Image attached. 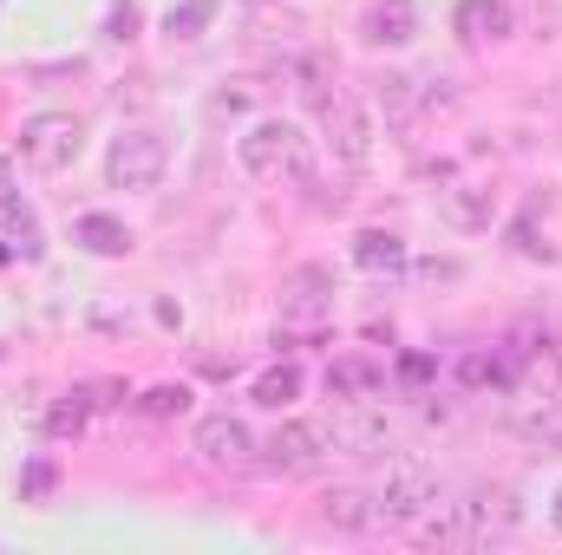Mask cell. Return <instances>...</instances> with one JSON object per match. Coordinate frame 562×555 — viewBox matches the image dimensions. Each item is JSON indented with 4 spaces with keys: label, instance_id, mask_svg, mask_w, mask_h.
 <instances>
[{
    "label": "cell",
    "instance_id": "obj_14",
    "mask_svg": "<svg viewBox=\"0 0 562 555\" xmlns=\"http://www.w3.org/2000/svg\"><path fill=\"white\" fill-rule=\"evenodd\" d=\"M458 33H464L471 46L504 39V33H510V0H464V7H458Z\"/></svg>",
    "mask_w": 562,
    "mask_h": 555
},
{
    "label": "cell",
    "instance_id": "obj_21",
    "mask_svg": "<svg viewBox=\"0 0 562 555\" xmlns=\"http://www.w3.org/2000/svg\"><path fill=\"white\" fill-rule=\"evenodd\" d=\"M380 105L393 112V125H406V118H413V79H406V72H386V79H380Z\"/></svg>",
    "mask_w": 562,
    "mask_h": 555
},
{
    "label": "cell",
    "instance_id": "obj_18",
    "mask_svg": "<svg viewBox=\"0 0 562 555\" xmlns=\"http://www.w3.org/2000/svg\"><path fill=\"white\" fill-rule=\"evenodd\" d=\"M445 209H451V223H458V229H484V223H491V203H484L471 183L445 190Z\"/></svg>",
    "mask_w": 562,
    "mask_h": 555
},
{
    "label": "cell",
    "instance_id": "obj_25",
    "mask_svg": "<svg viewBox=\"0 0 562 555\" xmlns=\"http://www.w3.org/2000/svg\"><path fill=\"white\" fill-rule=\"evenodd\" d=\"M550 517H557V530H562V490H557V503H550Z\"/></svg>",
    "mask_w": 562,
    "mask_h": 555
},
{
    "label": "cell",
    "instance_id": "obj_10",
    "mask_svg": "<svg viewBox=\"0 0 562 555\" xmlns=\"http://www.w3.org/2000/svg\"><path fill=\"white\" fill-rule=\"evenodd\" d=\"M367 39H373V46H406V39H419V7H413V0H373Z\"/></svg>",
    "mask_w": 562,
    "mask_h": 555
},
{
    "label": "cell",
    "instance_id": "obj_22",
    "mask_svg": "<svg viewBox=\"0 0 562 555\" xmlns=\"http://www.w3.org/2000/svg\"><path fill=\"white\" fill-rule=\"evenodd\" d=\"M79 424H86V393H72V399L53 412V431H59V438H66V431H79Z\"/></svg>",
    "mask_w": 562,
    "mask_h": 555
},
{
    "label": "cell",
    "instance_id": "obj_3",
    "mask_svg": "<svg viewBox=\"0 0 562 555\" xmlns=\"http://www.w3.org/2000/svg\"><path fill=\"white\" fill-rule=\"evenodd\" d=\"M164 170H170V144L157 138V132H119L112 150H105V183L112 190L144 196V190L164 183Z\"/></svg>",
    "mask_w": 562,
    "mask_h": 555
},
{
    "label": "cell",
    "instance_id": "obj_15",
    "mask_svg": "<svg viewBox=\"0 0 562 555\" xmlns=\"http://www.w3.org/2000/svg\"><path fill=\"white\" fill-rule=\"evenodd\" d=\"M294 79H301V92H307V105L321 112V105L334 99L327 86H340V66H334L327 53H307V59H294Z\"/></svg>",
    "mask_w": 562,
    "mask_h": 555
},
{
    "label": "cell",
    "instance_id": "obj_6",
    "mask_svg": "<svg viewBox=\"0 0 562 555\" xmlns=\"http://www.w3.org/2000/svg\"><path fill=\"white\" fill-rule=\"evenodd\" d=\"M321 132H327V150H334L340 170H367V157H373V118H367V105L353 92H334L321 105Z\"/></svg>",
    "mask_w": 562,
    "mask_h": 555
},
{
    "label": "cell",
    "instance_id": "obj_7",
    "mask_svg": "<svg viewBox=\"0 0 562 555\" xmlns=\"http://www.w3.org/2000/svg\"><path fill=\"white\" fill-rule=\"evenodd\" d=\"M269 451V471H288V477H301V471H321L340 444H334V431L327 424H314V418H288L276 438L262 444Z\"/></svg>",
    "mask_w": 562,
    "mask_h": 555
},
{
    "label": "cell",
    "instance_id": "obj_20",
    "mask_svg": "<svg viewBox=\"0 0 562 555\" xmlns=\"http://www.w3.org/2000/svg\"><path fill=\"white\" fill-rule=\"evenodd\" d=\"M138 406H144V418H183L190 412V386H150Z\"/></svg>",
    "mask_w": 562,
    "mask_h": 555
},
{
    "label": "cell",
    "instance_id": "obj_12",
    "mask_svg": "<svg viewBox=\"0 0 562 555\" xmlns=\"http://www.w3.org/2000/svg\"><path fill=\"white\" fill-rule=\"evenodd\" d=\"M353 262H360L367 275H400V269H406V242H400L393 229H360V236H353Z\"/></svg>",
    "mask_w": 562,
    "mask_h": 555
},
{
    "label": "cell",
    "instance_id": "obj_11",
    "mask_svg": "<svg viewBox=\"0 0 562 555\" xmlns=\"http://www.w3.org/2000/svg\"><path fill=\"white\" fill-rule=\"evenodd\" d=\"M321 523L340 530V536H360V530H373L380 517H373V497H367V490H327V497H321Z\"/></svg>",
    "mask_w": 562,
    "mask_h": 555
},
{
    "label": "cell",
    "instance_id": "obj_17",
    "mask_svg": "<svg viewBox=\"0 0 562 555\" xmlns=\"http://www.w3.org/2000/svg\"><path fill=\"white\" fill-rule=\"evenodd\" d=\"M210 20H216V0H183V7L164 13V33H170V39H196Z\"/></svg>",
    "mask_w": 562,
    "mask_h": 555
},
{
    "label": "cell",
    "instance_id": "obj_24",
    "mask_svg": "<svg viewBox=\"0 0 562 555\" xmlns=\"http://www.w3.org/2000/svg\"><path fill=\"white\" fill-rule=\"evenodd\" d=\"M132 26H138V7H132V0H125V7H119V13H112V39H132Z\"/></svg>",
    "mask_w": 562,
    "mask_h": 555
},
{
    "label": "cell",
    "instance_id": "obj_2",
    "mask_svg": "<svg viewBox=\"0 0 562 555\" xmlns=\"http://www.w3.org/2000/svg\"><path fill=\"white\" fill-rule=\"evenodd\" d=\"M431 503H438V477L425 471L419 457H386V477L373 490V517L386 530H413Z\"/></svg>",
    "mask_w": 562,
    "mask_h": 555
},
{
    "label": "cell",
    "instance_id": "obj_5",
    "mask_svg": "<svg viewBox=\"0 0 562 555\" xmlns=\"http://www.w3.org/2000/svg\"><path fill=\"white\" fill-rule=\"evenodd\" d=\"M334 269H321V262H307V269H288L281 275V327H294V333H321L327 320H334Z\"/></svg>",
    "mask_w": 562,
    "mask_h": 555
},
{
    "label": "cell",
    "instance_id": "obj_1",
    "mask_svg": "<svg viewBox=\"0 0 562 555\" xmlns=\"http://www.w3.org/2000/svg\"><path fill=\"white\" fill-rule=\"evenodd\" d=\"M236 157L256 183H307L314 177V138L294 118H256L236 138Z\"/></svg>",
    "mask_w": 562,
    "mask_h": 555
},
{
    "label": "cell",
    "instance_id": "obj_23",
    "mask_svg": "<svg viewBox=\"0 0 562 555\" xmlns=\"http://www.w3.org/2000/svg\"><path fill=\"white\" fill-rule=\"evenodd\" d=\"M53 464H26V497H53Z\"/></svg>",
    "mask_w": 562,
    "mask_h": 555
},
{
    "label": "cell",
    "instance_id": "obj_19",
    "mask_svg": "<svg viewBox=\"0 0 562 555\" xmlns=\"http://www.w3.org/2000/svg\"><path fill=\"white\" fill-rule=\"evenodd\" d=\"M334 444H347L353 457H367V451H386V424H373V418H353V424H340V431H334Z\"/></svg>",
    "mask_w": 562,
    "mask_h": 555
},
{
    "label": "cell",
    "instance_id": "obj_4",
    "mask_svg": "<svg viewBox=\"0 0 562 555\" xmlns=\"http://www.w3.org/2000/svg\"><path fill=\"white\" fill-rule=\"evenodd\" d=\"M79 150H86V118L79 112H33L20 125V157L33 170H66V163H79Z\"/></svg>",
    "mask_w": 562,
    "mask_h": 555
},
{
    "label": "cell",
    "instance_id": "obj_8",
    "mask_svg": "<svg viewBox=\"0 0 562 555\" xmlns=\"http://www.w3.org/2000/svg\"><path fill=\"white\" fill-rule=\"evenodd\" d=\"M256 431L243 424L236 412H210V418H196V457L210 464V471H249L256 464Z\"/></svg>",
    "mask_w": 562,
    "mask_h": 555
},
{
    "label": "cell",
    "instance_id": "obj_9",
    "mask_svg": "<svg viewBox=\"0 0 562 555\" xmlns=\"http://www.w3.org/2000/svg\"><path fill=\"white\" fill-rule=\"evenodd\" d=\"M380 386H386V373L367 366V360H334L327 366V399H340V406H367V399H380Z\"/></svg>",
    "mask_w": 562,
    "mask_h": 555
},
{
    "label": "cell",
    "instance_id": "obj_13",
    "mask_svg": "<svg viewBox=\"0 0 562 555\" xmlns=\"http://www.w3.org/2000/svg\"><path fill=\"white\" fill-rule=\"evenodd\" d=\"M72 242H79L86 256H132V229H125L119 216H79V223H72Z\"/></svg>",
    "mask_w": 562,
    "mask_h": 555
},
{
    "label": "cell",
    "instance_id": "obj_16",
    "mask_svg": "<svg viewBox=\"0 0 562 555\" xmlns=\"http://www.w3.org/2000/svg\"><path fill=\"white\" fill-rule=\"evenodd\" d=\"M294 399H301V366H269V373L256 380V406L281 412V406H294Z\"/></svg>",
    "mask_w": 562,
    "mask_h": 555
}]
</instances>
